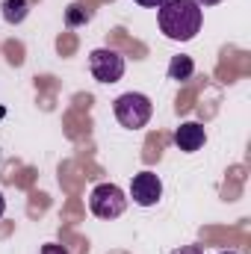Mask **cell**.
<instances>
[{"instance_id":"4","label":"cell","mask_w":251,"mask_h":254,"mask_svg":"<svg viewBox=\"0 0 251 254\" xmlns=\"http://www.w3.org/2000/svg\"><path fill=\"white\" fill-rule=\"evenodd\" d=\"M89 71L98 83H119L125 77V57L113 48H98L89 54Z\"/></svg>"},{"instance_id":"9","label":"cell","mask_w":251,"mask_h":254,"mask_svg":"<svg viewBox=\"0 0 251 254\" xmlns=\"http://www.w3.org/2000/svg\"><path fill=\"white\" fill-rule=\"evenodd\" d=\"M65 21H68L71 27H77V24H86V21H89V12H86L83 6H77V3H74V6H68V12H65Z\"/></svg>"},{"instance_id":"12","label":"cell","mask_w":251,"mask_h":254,"mask_svg":"<svg viewBox=\"0 0 251 254\" xmlns=\"http://www.w3.org/2000/svg\"><path fill=\"white\" fill-rule=\"evenodd\" d=\"M136 3H139V6H145V9H160L166 0H136Z\"/></svg>"},{"instance_id":"13","label":"cell","mask_w":251,"mask_h":254,"mask_svg":"<svg viewBox=\"0 0 251 254\" xmlns=\"http://www.w3.org/2000/svg\"><path fill=\"white\" fill-rule=\"evenodd\" d=\"M195 3H198V6L204 9V6H216V3H222V0H195Z\"/></svg>"},{"instance_id":"15","label":"cell","mask_w":251,"mask_h":254,"mask_svg":"<svg viewBox=\"0 0 251 254\" xmlns=\"http://www.w3.org/2000/svg\"><path fill=\"white\" fill-rule=\"evenodd\" d=\"M222 254H237V252H222Z\"/></svg>"},{"instance_id":"8","label":"cell","mask_w":251,"mask_h":254,"mask_svg":"<svg viewBox=\"0 0 251 254\" xmlns=\"http://www.w3.org/2000/svg\"><path fill=\"white\" fill-rule=\"evenodd\" d=\"M0 12H3V21L6 24H21L30 15V0H3Z\"/></svg>"},{"instance_id":"7","label":"cell","mask_w":251,"mask_h":254,"mask_svg":"<svg viewBox=\"0 0 251 254\" xmlns=\"http://www.w3.org/2000/svg\"><path fill=\"white\" fill-rule=\"evenodd\" d=\"M169 80H175V83H187L192 80V74H195V63H192V57L187 54H178V57H172V63H169Z\"/></svg>"},{"instance_id":"5","label":"cell","mask_w":251,"mask_h":254,"mask_svg":"<svg viewBox=\"0 0 251 254\" xmlns=\"http://www.w3.org/2000/svg\"><path fill=\"white\" fill-rule=\"evenodd\" d=\"M130 198L139 207H154L163 198V181H160V175H154V172L133 175V181H130Z\"/></svg>"},{"instance_id":"1","label":"cell","mask_w":251,"mask_h":254,"mask_svg":"<svg viewBox=\"0 0 251 254\" xmlns=\"http://www.w3.org/2000/svg\"><path fill=\"white\" fill-rule=\"evenodd\" d=\"M157 21L166 39L172 42H192L201 33L204 9L195 0H166L157 9Z\"/></svg>"},{"instance_id":"10","label":"cell","mask_w":251,"mask_h":254,"mask_svg":"<svg viewBox=\"0 0 251 254\" xmlns=\"http://www.w3.org/2000/svg\"><path fill=\"white\" fill-rule=\"evenodd\" d=\"M39 254H68V249L60 246V243H48V246H42V252Z\"/></svg>"},{"instance_id":"2","label":"cell","mask_w":251,"mask_h":254,"mask_svg":"<svg viewBox=\"0 0 251 254\" xmlns=\"http://www.w3.org/2000/svg\"><path fill=\"white\" fill-rule=\"evenodd\" d=\"M113 113H116V119H119L122 127H127V130H142V127L151 122L154 104H151V98L142 95V92H125V95L116 98Z\"/></svg>"},{"instance_id":"6","label":"cell","mask_w":251,"mask_h":254,"mask_svg":"<svg viewBox=\"0 0 251 254\" xmlns=\"http://www.w3.org/2000/svg\"><path fill=\"white\" fill-rule=\"evenodd\" d=\"M204 142H207V133H204V125H198V122H184L175 130V145L184 154H195Z\"/></svg>"},{"instance_id":"11","label":"cell","mask_w":251,"mask_h":254,"mask_svg":"<svg viewBox=\"0 0 251 254\" xmlns=\"http://www.w3.org/2000/svg\"><path fill=\"white\" fill-rule=\"evenodd\" d=\"M172 254H204L198 246H181V249H175Z\"/></svg>"},{"instance_id":"3","label":"cell","mask_w":251,"mask_h":254,"mask_svg":"<svg viewBox=\"0 0 251 254\" xmlns=\"http://www.w3.org/2000/svg\"><path fill=\"white\" fill-rule=\"evenodd\" d=\"M89 210L98 219H119L127 210V195L116 184H98L89 195Z\"/></svg>"},{"instance_id":"14","label":"cell","mask_w":251,"mask_h":254,"mask_svg":"<svg viewBox=\"0 0 251 254\" xmlns=\"http://www.w3.org/2000/svg\"><path fill=\"white\" fill-rule=\"evenodd\" d=\"M3 213H6V198H3V192H0V219H3Z\"/></svg>"}]
</instances>
